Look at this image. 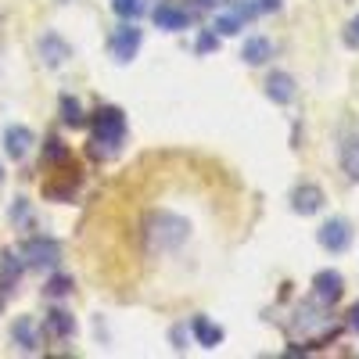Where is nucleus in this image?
Listing matches in <instances>:
<instances>
[{
  "instance_id": "f257e3e1",
  "label": "nucleus",
  "mask_w": 359,
  "mask_h": 359,
  "mask_svg": "<svg viewBox=\"0 0 359 359\" xmlns=\"http://www.w3.org/2000/svg\"><path fill=\"white\" fill-rule=\"evenodd\" d=\"M126 140V118L118 108H101L94 115V137H90V155L94 158H111L118 155V147Z\"/></svg>"
},
{
  "instance_id": "f03ea898",
  "label": "nucleus",
  "mask_w": 359,
  "mask_h": 359,
  "mask_svg": "<svg viewBox=\"0 0 359 359\" xmlns=\"http://www.w3.org/2000/svg\"><path fill=\"white\" fill-rule=\"evenodd\" d=\"M291 331H294V338H302V341H309V345H320V341H327V338H334L338 327H334V320L327 316L323 309L302 306V309H298V320L291 323Z\"/></svg>"
},
{
  "instance_id": "7ed1b4c3",
  "label": "nucleus",
  "mask_w": 359,
  "mask_h": 359,
  "mask_svg": "<svg viewBox=\"0 0 359 359\" xmlns=\"http://www.w3.org/2000/svg\"><path fill=\"white\" fill-rule=\"evenodd\" d=\"M147 237H151V245H158V252L176 248L187 237V223L180 216H172V212H155L151 219H147Z\"/></svg>"
},
{
  "instance_id": "20e7f679",
  "label": "nucleus",
  "mask_w": 359,
  "mask_h": 359,
  "mask_svg": "<svg viewBox=\"0 0 359 359\" xmlns=\"http://www.w3.org/2000/svg\"><path fill=\"white\" fill-rule=\"evenodd\" d=\"M22 259L33 269H54L57 259H62V248H57L50 237H33V241L22 245Z\"/></svg>"
},
{
  "instance_id": "39448f33",
  "label": "nucleus",
  "mask_w": 359,
  "mask_h": 359,
  "mask_svg": "<svg viewBox=\"0 0 359 359\" xmlns=\"http://www.w3.org/2000/svg\"><path fill=\"white\" fill-rule=\"evenodd\" d=\"M140 40H144V33L130 22V25H118L115 33H111V57L115 62H130V57H137V50H140Z\"/></svg>"
},
{
  "instance_id": "423d86ee",
  "label": "nucleus",
  "mask_w": 359,
  "mask_h": 359,
  "mask_svg": "<svg viewBox=\"0 0 359 359\" xmlns=\"http://www.w3.org/2000/svg\"><path fill=\"white\" fill-rule=\"evenodd\" d=\"M313 294H316L320 306H334L345 294V280H341L338 269H320V273L313 277Z\"/></svg>"
},
{
  "instance_id": "0eeeda50",
  "label": "nucleus",
  "mask_w": 359,
  "mask_h": 359,
  "mask_svg": "<svg viewBox=\"0 0 359 359\" xmlns=\"http://www.w3.org/2000/svg\"><path fill=\"white\" fill-rule=\"evenodd\" d=\"M316 237L327 252H345L352 245V226H348V219H327Z\"/></svg>"
},
{
  "instance_id": "6e6552de",
  "label": "nucleus",
  "mask_w": 359,
  "mask_h": 359,
  "mask_svg": "<svg viewBox=\"0 0 359 359\" xmlns=\"http://www.w3.org/2000/svg\"><path fill=\"white\" fill-rule=\"evenodd\" d=\"M320 205H323V191L316 184H302V187L291 194V208H294V212H302V216L320 212Z\"/></svg>"
},
{
  "instance_id": "1a4fd4ad",
  "label": "nucleus",
  "mask_w": 359,
  "mask_h": 359,
  "mask_svg": "<svg viewBox=\"0 0 359 359\" xmlns=\"http://www.w3.org/2000/svg\"><path fill=\"white\" fill-rule=\"evenodd\" d=\"M191 327H194L198 345H205V348H216V345L223 341V327H219V323H212L208 316H194V320H191Z\"/></svg>"
},
{
  "instance_id": "9d476101",
  "label": "nucleus",
  "mask_w": 359,
  "mask_h": 359,
  "mask_svg": "<svg viewBox=\"0 0 359 359\" xmlns=\"http://www.w3.org/2000/svg\"><path fill=\"white\" fill-rule=\"evenodd\" d=\"M4 147H8L11 158H25V151L33 147V130H29V126H11L4 133Z\"/></svg>"
},
{
  "instance_id": "9b49d317",
  "label": "nucleus",
  "mask_w": 359,
  "mask_h": 359,
  "mask_svg": "<svg viewBox=\"0 0 359 359\" xmlns=\"http://www.w3.org/2000/svg\"><path fill=\"white\" fill-rule=\"evenodd\" d=\"M266 94H269V101L287 104V101L294 97V79H291L287 72H273V76L266 79Z\"/></svg>"
},
{
  "instance_id": "f8f14e48",
  "label": "nucleus",
  "mask_w": 359,
  "mask_h": 359,
  "mask_svg": "<svg viewBox=\"0 0 359 359\" xmlns=\"http://www.w3.org/2000/svg\"><path fill=\"white\" fill-rule=\"evenodd\" d=\"M43 331H47L50 338H69V334L76 331V320H72L65 309H50V313L43 316Z\"/></svg>"
},
{
  "instance_id": "ddd939ff",
  "label": "nucleus",
  "mask_w": 359,
  "mask_h": 359,
  "mask_svg": "<svg viewBox=\"0 0 359 359\" xmlns=\"http://www.w3.org/2000/svg\"><path fill=\"white\" fill-rule=\"evenodd\" d=\"M187 11H180V8H172V4H162V8H155V25L158 29H169V33H176V29H187Z\"/></svg>"
},
{
  "instance_id": "4468645a",
  "label": "nucleus",
  "mask_w": 359,
  "mask_h": 359,
  "mask_svg": "<svg viewBox=\"0 0 359 359\" xmlns=\"http://www.w3.org/2000/svg\"><path fill=\"white\" fill-rule=\"evenodd\" d=\"M269 54H273V47H269L266 36H252V40H245V47H241V57H245L248 65H262Z\"/></svg>"
},
{
  "instance_id": "2eb2a0df",
  "label": "nucleus",
  "mask_w": 359,
  "mask_h": 359,
  "mask_svg": "<svg viewBox=\"0 0 359 359\" xmlns=\"http://www.w3.org/2000/svg\"><path fill=\"white\" fill-rule=\"evenodd\" d=\"M40 54L47 57V65H62L65 57H69V47L57 40V36H43L40 40Z\"/></svg>"
},
{
  "instance_id": "dca6fc26",
  "label": "nucleus",
  "mask_w": 359,
  "mask_h": 359,
  "mask_svg": "<svg viewBox=\"0 0 359 359\" xmlns=\"http://www.w3.org/2000/svg\"><path fill=\"white\" fill-rule=\"evenodd\" d=\"M18 273H22V266L15 255H4V266H0V298H4L15 284H18Z\"/></svg>"
},
{
  "instance_id": "f3484780",
  "label": "nucleus",
  "mask_w": 359,
  "mask_h": 359,
  "mask_svg": "<svg viewBox=\"0 0 359 359\" xmlns=\"http://www.w3.org/2000/svg\"><path fill=\"white\" fill-rule=\"evenodd\" d=\"M62 123H65V126H83V123H86L79 101H76V97H69V94L62 97Z\"/></svg>"
},
{
  "instance_id": "a211bd4d",
  "label": "nucleus",
  "mask_w": 359,
  "mask_h": 359,
  "mask_svg": "<svg viewBox=\"0 0 359 359\" xmlns=\"http://www.w3.org/2000/svg\"><path fill=\"white\" fill-rule=\"evenodd\" d=\"M43 162H47V165L69 162V147H65L62 140H47V147H43Z\"/></svg>"
},
{
  "instance_id": "6ab92c4d",
  "label": "nucleus",
  "mask_w": 359,
  "mask_h": 359,
  "mask_svg": "<svg viewBox=\"0 0 359 359\" xmlns=\"http://www.w3.org/2000/svg\"><path fill=\"white\" fill-rule=\"evenodd\" d=\"M15 338L22 341V348H29V352H33V348H36V334H33V320H18V323H15Z\"/></svg>"
},
{
  "instance_id": "aec40b11",
  "label": "nucleus",
  "mask_w": 359,
  "mask_h": 359,
  "mask_svg": "<svg viewBox=\"0 0 359 359\" xmlns=\"http://www.w3.org/2000/svg\"><path fill=\"white\" fill-rule=\"evenodd\" d=\"M43 291H47V298H65L72 291V277H50V284Z\"/></svg>"
},
{
  "instance_id": "412c9836",
  "label": "nucleus",
  "mask_w": 359,
  "mask_h": 359,
  "mask_svg": "<svg viewBox=\"0 0 359 359\" xmlns=\"http://www.w3.org/2000/svg\"><path fill=\"white\" fill-rule=\"evenodd\" d=\"M345 172L359 180V144H345Z\"/></svg>"
},
{
  "instance_id": "4be33fe9",
  "label": "nucleus",
  "mask_w": 359,
  "mask_h": 359,
  "mask_svg": "<svg viewBox=\"0 0 359 359\" xmlns=\"http://www.w3.org/2000/svg\"><path fill=\"white\" fill-rule=\"evenodd\" d=\"M115 11L123 18H137L144 11V4H140V0H115Z\"/></svg>"
},
{
  "instance_id": "5701e85b",
  "label": "nucleus",
  "mask_w": 359,
  "mask_h": 359,
  "mask_svg": "<svg viewBox=\"0 0 359 359\" xmlns=\"http://www.w3.org/2000/svg\"><path fill=\"white\" fill-rule=\"evenodd\" d=\"M216 29H219L223 36H233L237 29H241V15H223V18L216 22Z\"/></svg>"
},
{
  "instance_id": "b1692460",
  "label": "nucleus",
  "mask_w": 359,
  "mask_h": 359,
  "mask_svg": "<svg viewBox=\"0 0 359 359\" xmlns=\"http://www.w3.org/2000/svg\"><path fill=\"white\" fill-rule=\"evenodd\" d=\"M219 47V36L216 33H201L198 36V54H208V50H216Z\"/></svg>"
},
{
  "instance_id": "393cba45",
  "label": "nucleus",
  "mask_w": 359,
  "mask_h": 359,
  "mask_svg": "<svg viewBox=\"0 0 359 359\" xmlns=\"http://www.w3.org/2000/svg\"><path fill=\"white\" fill-rule=\"evenodd\" d=\"M252 8H255V15H266V11H277V8H280V0H255Z\"/></svg>"
},
{
  "instance_id": "a878e982",
  "label": "nucleus",
  "mask_w": 359,
  "mask_h": 359,
  "mask_svg": "<svg viewBox=\"0 0 359 359\" xmlns=\"http://www.w3.org/2000/svg\"><path fill=\"white\" fill-rule=\"evenodd\" d=\"M345 40H348L352 47H359V15L352 18V25H348V33H345Z\"/></svg>"
},
{
  "instance_id": "bb28decb",
  "label": "nucleus",
  "mask_w": 359,
  "mask_h": 359,
  "mask_svg": "<svg viewBox=\"0 0 359 359\" xmlns=\"http://www.w3.org/2000/svg\"><path fill=\"white\" fill-rule=\"evenodd\" d=\"M348 327H352V331H359V302H355L352 313H348Z\"/></svg>"
},
{
  "instance_id": "cd10ccee",
  "label": "nucleus",
  "mask_w": 359,
  "mask_h": 359,
  "mask_svg": "<svg viewBox=\"0 0 359 359\" xmlns=\"http://www.w3.org/2000/svg\"><path fill=\"white\" fill-rule=\"evenodd\" d=\"M198 4H201V8H219L223 0H198Z\"/></svg>"
},
{
  "instance_id": "c85d7f7f",
  "label": "nucleus",
  "mask_w": 359,
  "mask_h": 359,
  "mask_svg": "<svg viewBox=\"0 0 359 359\" xmlns=\"http://www.w3.org/2000/svg\"><path fill=\"white\" fill-rule=\"evenodd\" d=\"M0 180H4V169H0Z\"/></svg>"
}]
</instances>
